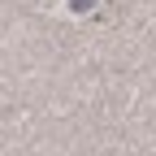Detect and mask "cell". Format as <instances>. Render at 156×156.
Here are the masks:
<instances>
[{"label":"cell","instance_id":"6da1fadb","mask_svg":"<svg viewBox=\"0 0 156 156\" xmlns=\"http://www.w3.org/2000/svg\"><path fill=\"white\" fill-rule=\"evenodd\" d=\"M69 5H74V9H91L95 0H69Z\"/></svg>","mask_w":156,"mask_h":156}]
</instances>
